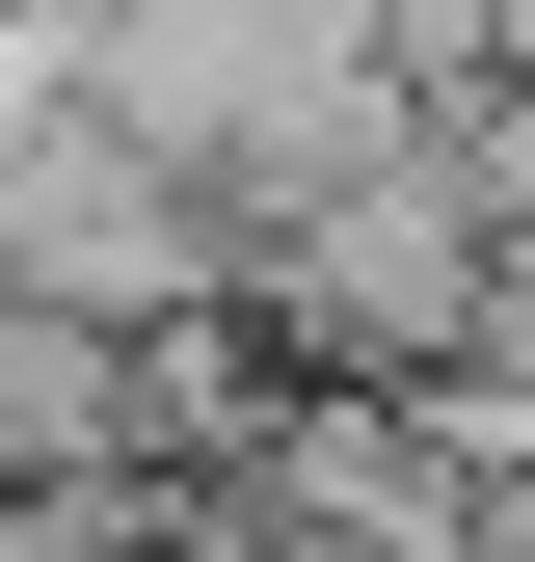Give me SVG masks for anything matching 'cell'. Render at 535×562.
<instances>
[{
	"mask_svg": "<svg viewBox=\"0 0 535 562\" xmlns=\"http://www.w3.org/2000/svg\"><path fill=\"white\" fill-rule=\"evenodd\" d=\"M27 562H295L268 509H27Z\"/></svg>",
	"mask_w": 535,
	"mask_h": 562,
	"instance_id": "cell-1",
	"label": "cell"
}]
</instances>
